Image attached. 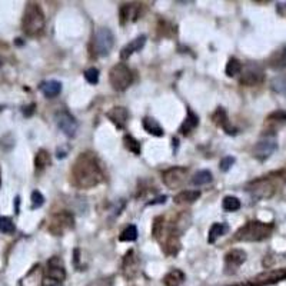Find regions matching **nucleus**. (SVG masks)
<instances>
[{"label":"nucleus","mask_w":286,"mask_h":286,"mask_svg":"<svg viewBox=\"0 0 286 286\" xmlns=\"http://www.w3.org/2000/svg\"><path fill=\"white\" fill-rule=\"evenodd\" d=\"M103 169L95 153H81L72 167V180L81 189H92L103 182Z\"/></svg>","instance_id":"nucleus-1"},{"label":"nucleus","mask_w":286,"mask_h":286,"mask_svg":"<svg viewBox=\"0 0 286 286\" xmlns=\"http://www.w3.org/2000/svg\"><path fill=\"white\" fill-rule=\"evenodd\" d=\"M286 185V169H281L272 172L266 176L258 177L255 180H252L246 189L247 192L252 193V196L258 198V199H269L276 193V191L281 186Z\"/></svg>","instance_id":"nucleus-2"},{"label":"nucleus","mask_w":286,"mask_h":286,"mask_svg":"<svg viewBox=\"0 0 286 286\" xmlns=\"http://www.w3.org/2000/svg\"><path fill=\"white\" fill-rule=\"evenodd\" d=\"M46 19L41 10V4L35 1H29L25 7L23 17H22V29L29 38H38L44 30Z\"/></svg>","instance_id":"nucleus-3"},{"label":"nucleus","mask_w":286,"mask_h":286,"mask_svg":"<svg viewBox=\"0 0 286 286\" xmlns=\"http://www.w3.org/2000/svg\"><path fill=\"white\" fill-rule=\"evenodd\" d=\"M273 232V223L260 220H250L245 223L235 233V241L238 242H262L268 239Z\"/></svg>","instance_id":"nucleus-4"},{"label":"nucleus","mask_w":286,"mask_h":286,"mask_svg":"<svg viewBox=\"0 0 286 286\" xmlns=\"http://www.w3.org/2000/svg\"><path fill=\"white\" fill-rule=\"evenodd\" d=\"M115 44V36L108 28H97L93 32L90 41V52L95 57L108 56Z\"/></svg>","instance_id":"nucleus-5"},{"label":"nucleus","mask_w":286,"mask_h":286,"mask_svg":"<svg viewBox=\"0 0 286 286\" xmlns=\"http://www.w3.org/2000/svg\"><path fill=\"white\" fill-rule=\"evenodd\" d=\"M109 82L115 90L123 92L133 83V73L124 63H118L110 69Z\"/></svg>","instance_id":"nucleus-6"},{"label":"nucleus","mask_w":286,"mask_h":286,"mask_svg":"<svg viewBox=\"0 0 286 286\" xmlns=\"http://www.w3.org/2000/svg\"><path fill=\"white\" fill-rule=\"evenodd\" d=\"M75 226V218L68 210H62L55 213L50 222H49V232L55 236H62L65 232L73 229Z\"/></svg>","instance_id":"nucleus-7"},{"label":"nucleus","mask_w":286,"mask_h":286,"mask_svg":"<svg viewBox=\"0 0 286 286\" xmlns=\"http://www.w3.org/2000/svg\"><path fill=\"white\" fill-rule=\"evenodd\" d=\"M188 167H183V166H175V167H170V169H166L163 173H162V180L163 183L169 188V189H177L180 188L188 176Z\"/></svg>","instance_id":"nucleus-8"},{"label":"nucleus","mask_w":286,"mask_h":286,"mask_svg":"<svg viewBox=\"0 0 286 286\" xmlns=\"http://www.w3.org/2000/svg\"><path fill=\"white\" fill-rule=\"evenodd\" d=\"M276 148H278V140H276V137L273 136V135H266V136L262 137L258 143L253 146L252 153H253V156H255L258 161L263 162V161H266V159L272 155L273 152L276 150Z\"/></svg>","instance_id":"nucleus-9"},{"label":"nucleus","mask_w":286,"mask_h":286,"mask_svg":"<svg viewBox=\"0 0 286 286\" xmlns=\"http://www.w3.org/2000/svg\"><path fill=\"white\" fill-rule=\"evenodd\" d=\"M56 123L57 127L69 137H73L78 132V122L76 119L72 116V113H69L68 110H59L56 113Z\"/></svg>","instance_id":"nucleus-10"},{"label":"nucleus","mask_w":286,"mask_h":286,"mask_svg":"<svg viewBox=\"0 0 286 286\" xmlns=\"http://www.w3.org/2000/svg\"><path fill=\"white\" fill-rule=\"evenodd\" d=\"M286 279V268L285 269H275V271H268L258 275L256 278H253L249 286H269L273 284H278L281 281Z\"/></svg>","instance_id":"nucleus-11"},{"label":"nucleus","mask_w":286,"mask_h":286,"mask_svg":"<svg viewBox=\"0 0 286 286\" xmlns=\"http://www.w3.org/2000/svg\"><path fill=\"white\" fill-rule=\"evenodd\" d=\"M263 70L258 65H247L245 69H242L239 82L244 86H258L263 82Z\"/></svg>","instance_id":"nucleus-12"},{"label":"nucleus","mask_w":286,"mask_h":286,"mask_svg":"<svg viewBox=\"0 0 286 286\" xmlns=\"http://www.w3.org/2000/svg\"><path fill=\"white\" fill-rule=\"evenodd\" d=\"M139 268H140L139 256H137L136 252H135L133 249H130V250L124 255V258H123V265H122L123 276H124L127 281H132L133 278H136L137 276Z\"/></svg>","instance_id":"nucleus-13"},{"label":"nucleus","mask_w":286,"mask_h":286,"mask_svg":"<svg viewBox=\"0 0 286 286\" xmlns=\"http://www.w3.org/2000/svg\"><path fill=\"white\" fill-rule=\"evenodd\" d=\"M47 276L55 281V282H62L66 279V269L63 265V260L57 256H53L47 260Z\"/></svg>","instance_id":"nucleus-14"},{"label":"nucleus","mask_w":286,"mask_h":286,"mask_svg":"<svg viewBox=\"0 0 286 286\" xmlns=\"http://www.w3.org/2000/svg\"><path fill=\"white\" fill-rule=\"evenodd\" d=\"M246 260V253L242 249H232L225 256V272L235 273L236 269Z\"/></svg>","instance_id":"nucleus-15"},{"label":"nucleus","mask_w":286,"mask_h":286,"mask_svg":"<svg viewBox=\"0 0 286 286\" xmlns=\"http://www.w3.org/2000/svg\"><path fill=\"white\" fill-rule=\"evenodd\" d=\"M43 276L44 272L41 265H35L20 281L19 286H43Z\"/></svg>","instance_id":"nucleus-16"},{"label":"nucleus","mask_w":286,"mask_h":286,"mask_svg":"<svg viewBox=\"0 0 286 286\" xmlns=\"http://www.w3.org/2000/svg\"><path fill=\"white\" fill-rule=\"evenodd\" d=\"M106 116H108V119H109L110 122L113 123L116 127L123 129V127L126 126V123H127V119H129V112H127L126 108H123V106H115V108H112V109L106 113Z\"/></svg>","instance_id":"nucleus-17"},{"label":"nucleus","mask_w":286,"mask_h":286,"mask_svg":"<svg viewBox=\"0 0 286 286\" xmlns=\"http://www.w3.org/2000/svg\"><path fill=\"white\" fill-rule=\"evenodd\" d=\"M119 17L123 26L129 22H135L139 17V4L135 3H124L119 9Z\"/></svg>","instance_id":"nucleus-18"},{"label":"nucleus","mask_w":286,"mask_h":286,"mask_svg":"<svg viewBox=\"0 0 286 286\" xmlns=\"http://www.w3.org/2000/svg\"><path fill=\"white\" fill-rule=\"evenodd\" d=\"M145 43H146V36H145V35H140V36H137L136 39L129 41L122 50H121V59H122V60H127L133 53L139 52V50L145 46Z\"/></svg>","instance_id":"nucleus-19"},{"label":"nucleus","mask_w":286,"mask_h":286,"mask_svg":"<svg viewBox=\"0 0 286 286\" xmlns=\"http://www.w3.org/2000/svg\"><path fill=\"white\" fill-rule=\"evenodd\" d=\"M163 252L166 255H176L180 249V242H179V235L177 232H173V228L167 232V236L164 239L163 246H162Z\"/></svg>","instance_id":"nucleus-20"},{"label":"nucleus","mask_w":286,"mask_h":286,"mask_svg":"<svg viewBox=\"0 0 286 286\" xmlns=\"http://www.w3.org/2000/svg\"><path fill=\"white\" fill-rule=\"evenodd\" d=\"M212 119H213V122L216 123L219 127H222L228 135H235V133H236V129L232 126V123L231 121H229V118H228V115H226V112L222 109V108H219V109L213 113Z\"/></svg>","instance_id":"nucleus-21"},{"label":"nucleus","mask_w":286,"mask_h":286,"mask_svg":"<svg viewBox=\"0 0 286 286\" xmlns=\"http://www.w3.org/2000/svg\"><path fill=\"white\" fill-rule=\"evenodd\" d=\"M41 92L44 95V97L47 99H53L56 96L60 95L62 92V83L57 81H46V82L41 83L39 86Z\"/></svg>","instance_id":"nucleus-22"},{"label":"nucleus","mask_w":286,"mask_h":286,"mask_svg":"<svg viewBox=\"0 0 286 286\" xmlns=\"http://www.w3.org/2000/svg\"><path fill=\"white\" fill-rule=\"evenodd\" d=\"M198 124H199V118H198V115H195L191 109L188 110V116H186V119H185V122L182 123V126H180V133L182 135H189L192 133L196 127H198Z\"/></svg>","instance_id":"nucleus-23"},{"label":"nucleus","mask_w":286,"mask_h":286,"mask_svg":"<svg viewBox=\"0 0 286 286\" xmlns=\"http://www.w3.org/2000/svg\"><path fill=\"white\" fill-rule=\"evenodd\" d=\"M142 124H143V127H145V130L150 133V135H153V136H163L164 135V130L163 127L159 124L158 121H155L153 118H145L143 121H142Z\"/></svg>","instance_id":"nucleus-24"},{"label":"nucleus","mask_w":286,"mask_h":286,"mask_svg":"<svg viewBox=\"0 0 286 286\" xmlns=\"http://www.w3.org/2000/svg\"><path fill=\"white\" fill-rule=\"evenodd\" d=\"M185 273L179 269H173L163 278V284L166 286H180L185 282Z\"/></svg>","instance_id":"nucleus-25"},{"label":"nucleus","mask_w":286,"mask_h":286,"mask_svg":"<svg viewBox=\"0 0 286 286\" xmlns=\"http://www.w3.org/2000/svg\"><path fill=\"white\" fill-rule=\"evenodd\" d=\"M271 89L279 95H286V69L273 78L271 82Z\"/></svg>","instance_id":"nucleus-26"},{"label":"nucleus","mask_w":286,"mask_h":286,"mask_svg":"<svg viewBox=\"0 0 286 286\" xmlns=\"http://www.w3.org/2000/svg\"><path fill=\"white\" fill-rule=\"evenodd\" d=\"M228 232V225L226 223H213L209 229V235H207V242L209 244H215L220 236H223Z\"/></svg>","instance_id":"nucleus-27"},{"label":"nucleus","mask_w":286,"mask_h":286,"mask_svg":"<svg viewBox=\"0 0 286 286\" xmlns=\"http://www.w3.org/2000/svg\"><path fill=\"white\" fill-rule=\"evenodd\" d=\"M285 122H286V112H284V110L273 112V113H271V115L266 118V124H268L272 130H276V127L282 126Z\"/></svg>","instance_id":"nucleus-28"},{"label":"nucleus","mask_w":286,"mask_h":286,"mask_svg":"<svg viewBox=\"0 0 286 286\" xmlns=\"http://www.w3.org/2000/svg\"><path fill=\"white\" fill-rule=\"evenodd\" d=\"M201 198L199 191H182L175 196L176 204H193Z\"/></svg>","instance_id":"nucleus-29"},{"label":"nucleus","mask_w":286,"mask_h":286,"mask_svg":"<svg viewBox=\"0 0 286 286\" xmlns=\"http://www.w3.org/2000/svg\"><path fill=\"white\" fill-rule=\"evenodd\" d=\"M49 164H50V155H49V152L41 149L36 153V156H35V166H36V169L38 170H43Z\"/></svg>","instance_id":"nucleus-30"},{"label":"nucleus","mask_w":286,"mask_h":286,"mask_svg":"<svg viewBox=\"0 0 286 286\" xmlns=\"http://www.w3.org/2000/svg\"><path fill=\"white\" fill-rule=\"evenodd\" d=\"M192 185L195 186H204V185H207L212 182V173L209 170H199L196 172L193 177L191 179Z\"/></svg>","instance_id":"nucleus-31"},{"label":"nucleus","mask_w":286,"mask_h":286,"mask_svg":"<svg viewBox=\"0 0 286 286\" xmlns=\"http://www.w3.org/2000/svg\"><path fill=\"white\" fill-rule=\"evenodd\" d=\"M269 65L275 69L285 68L286 66V49L275 52V53L272 55V57L269 59Z\"/></svg>","instance_id":"nucleus-32"},{"label":"nucleus","mask_w":286,"mask_h":286,"mask_svg":"<svg viewBox=\"0 0 286 286\" xmlns=\"http://www.w3.org/2000/svg\"><path fill=\"white\" fill-rule=\"evenodd\" d=\"M123 143H124V148L129 150V152H132L133 155H140V152H142L140 142L136 140L132 135H124V137H123Z\"/></svg>","instance_id":"nucleus-33"},{"label":"nucleus","mask_w":286,"mask_h":286,"mask_svg":"<svg viewBox=\"0 0 286 286\" xmlns=\"http://www.w3.org/2000/svg\"><path fill=\"white\" fill-rule=\"evenodd\" d=\"M242 63H241V60H238L236 57H231L229 59V62H228V65H226V75L229 76V78H233V76H236V75H241L242 73Z\"/></svg>","instance_id":"nucleus-34"},{"label":"nucleus","mask_w":286,"mask_h":286,"mask_svg":"<svg viewBox=\"0 0 286 286\" xmlns=\"http://www.w3.org/2000/svg\"><path fill=\"white\" fill-rule=\"evenodd\" d=\"M222 207L226 212H236L241 209V201L236 196H226L222 202Z\"/></svg>","instance_id":"nucleus-35"},{"label":"nucleus","mask_w":286,"mask_h":286,"mask_svg":"<svg viewBox=\"0 0 286 286\" xmlns=\"http://www.w3.org/2000/svg\"><path fill=\"white\" fill-rule=\"evenodd\" d=\"M137 239V228L135 225H129L124 231L121 233L119 241L121 242H135Z\"/></svg>","instance_id":"nucleus-36"},{"label":"nucleus","mask_w":286,"mask_h":286,"mask_svg":"<svg viewBox=\"0 0 286 286\" xmlns=\"http://www.w3.org/2000/svg\"><path fill=\"white\" fill-rule=\"evenodd\" d=\"M16 231L14 222L9 216H0V233L3 235H12Z\"/></svg>","instance_id":"nucleus-37"},{"label":"nucleus","mask_w":286,"mask_h":286,"mask_svg":"<svg viewBox=\"0 0 286 286\" xmlns=\"http://www.w3.org/2000/svg\"><path fill=\"white\" fill-rule=\"evenodd\" d=\"M30 201H32V209H39L44 204V196L41 195L39 191L32 192V196H30Z\"/></svg>","instance_id":"nucleus-38"},{"label":"nucleus","mask_w":286,"mask_h":286,"mask_svg":"<svg viewBox=\"0 0 286 286\" xmlns=\"http://www.w3.org/2000/svg\"><path fill=\"white\" fill-rule=\"evenodd\" d=\"M84 79L90 84H97L99 82V69L89 68L84 72Z\"/></svg>","instance_id":"nucleus-39"},{"label":"nucleus","mask_w":286,"mask_h":286,"mask_svg":"<svg viewBox=\"0 0 286 286\" xmlns=\"http://www.w3.org/2000/svg\"><path fill=\"white\" fill-rule=\"evenodd\" d=\"M163 222L164 219L162 216H158L153 222V236L159 239L161 235H163Z\"/></svg>","instance_id":"nucleus-40"},{"label":"nucleus","mask_w":286,"mask_h":286,"mask_svg":"<svg viewBox=\"0 0 286 286\" xmlns=\"http://www.w3.org/2000/svg\"><path fill=\"white\" fill-rule=\"evenodd\" d=\"M233 163H235V158H233V156H225V158L220 161L219 167H220L222 172H228L232 166H233Z\"/></svg>","instance_id":"nucleus-41"},{"label":"nucleus","mask_w":286,"mask_h":286,"mask_svg":"<svg viewBox=\"0 0 286 286\" xmlns=\"http://www.w3.org/2000/svg\"><path fill=\"white\" fill-rule=\"evenodd\" d=\"M89 286H112V282L109 279H100V281H96L93 284H90Z\"/></svg>","instance_id":"nucleus-42"},{"label":"nucleus","mask_w":286,"mask_h":286,"mask_svg":"<svg viewBox=\"0 0 286 286\" xmlns=\"http://www.w3.org/2000/svg\"><path fill=\"white\" fill-rule=\"evenodd\" d=\"M35 108H36V105L35 103H32V105H29V106H26L25 109H23V115L25 116H32V113L35 112Z\"/></svg>","instance_id":"nucleus-43"},{"label":"nucleus","mask_w":286,"mask_h":286,"mask_svg":"<svg viewBox=\"0 0 286 286\" xmlns=\"http://www.w3.org/2000/svg\"><path fill=\"white\" fill-rule=\"evenodd\" d=\"M164 201H166V196H161V198H158L156 201H152L150 204H164Z\"/></svg>","instance_id":"nucleus-44"},{"label":"nucleus","mask_w":286,"mask_h":286,"mask_svg":"<svg viewBox=\"0 0 286 286\" xmlns=\"http://www.w3.org/2000/svg\"><path fill=\"white\" fill-rule=\"evenodd\" d=\"M19 204H20V198L16 196V199H14V210H16V213H19Z\"/></svg>","instance_id":"nucleus-45"},{"label":"nucleus","mask_w":286,"mask_h":286,"mask_svg":"<svg viewBox=\"0 0 286 286\" xmlns=\"http://www.w3.org/2000/svg\"><path fill=\"white\" fill-rule=\"evenodd\" d=\"M0 183H1V177H0Z\"/></svg>","instance_id":"nucleus-46"},{"label":"nucleus","mask_w":286,"mask_h":286,"mask_svg":"<svg viewBox=\"0 0 286 286\" xmlns=\"http://www.w3.org/2000/svg\"><path fill=\"white\" fill-rule=\"evenodd\" d=\"M55 286H60V285H55Z\"/></svg>","instance_id":"nucleus-47"}]
</instances>
